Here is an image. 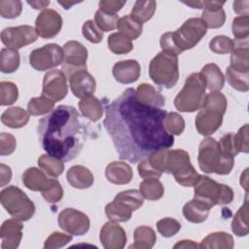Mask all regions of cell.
<instances>
[{"mask_svg": "<svg viewBox=\"0 0 249 249\" xmlns=\"http://www.w3.org/2000/svg\"><path fill=\"white\" fill-rule=\"evenodd\" d=\"M58 4H60L61 6H63L64 7V9H69V8H71L73 5H75V4H77V2H66V1H58Z\"/></svg>", "mask_w": 249, "mask_h": 249, "instance_id": "cell-62", "label": "cell"}, {"mask_svg": "<svg viewBox=\"0 0 249 249\" xmlns=\"http://www.w3.org/2000/svg\"><path fill=\"white\" fill-rule=\"evenodd\" d=\"M79 109L82 115L91 122H97L103 115V106L100 100L92 94L81 99Z\"/></svg>", "mask_w": 249, "mask_h": 249, "instance_id": "cell-30", "label": "cell"}, {"mask_svg": "<svg viewBox=\"0 0 249 249\" xmlns=\"http://www.w3.org/2000/svg\"><path fill=\"white\" fill-rule=\"evenodd\" d=\"M199 245L196 244L195 241L193 240H187V239H184V240H180L179 242H177L173 248H198Z\"/></svg>", "mask_w": 249, "mask_h": 249, "instance_id": "cell-59", "label": "cell"}, {"mask_svg": "<svg viewBox=\"0 0 249 249\" xmlns=\"http://www.w3.org/2000/svg\"><path fill=\"white\" fill-rule=\"evenodd\" d=\"M227 98L220 91H211L203 99L201 110L196 117V127L199 134H213L222 124L227 110Z\"/></svg>", "mask_w": 249, "mask_h": 249, "instance_id": "cell-3", "label": "cell"}, {"mask_svg": "<svg viewBox=\"0 0 249 249\" xmlns=\"http://www.w3.org/2000/svg\"><path fill=\"white\" fill-rule=\"evenodd\" d=\"M27 4L30 5L31 7H33V9H35V10H42V9L45 10V8L49 6L50 1L49 0H47V1H27Z\"/></svg>", "mask_w": 249, "mask_h": 249, "instance_id": "cell-60", "label": "cell"}, {"mask_svg": "<svg viewBox=\"0 0 249 249\" xmlns=\"http://www.w3.org/2000/svg\"><path fill=\"white\" fill-rule=\"evenodd\" d=\"M58 226L72 235H84L89 230V217L82 211L74 208L63 209L57 217Z\"/></svg>", "mask_w": 249, "mask_h": 249, "instance_id": "cell-13", "label": "cell"}, {"mask_svg": "<svg viewBox=\"0 0 249 249\" xmlns=\"http://www.w3.org/2000/svg\"><path fill=\"white\" fill-rule=\"evenodd\" d=\"M12 178V169L10 166L0 163V186L4 187L7 185Z\"/></svg>", "mask_w": 249, "mask_h": 249, "instance_id": "cell-57", "label": "cell"}, {"mask_svg": "<svg viewBox=\"0 0 249 249\" xmlns=\"http://www.w3.org/2000/svg\"><path fill=\"white\" fill-rule=\"evenodd\" d=\"M105 214L115 222H126L131 218L132 210L120 201L113 200L105 206Z\"/></svg>", "mask_w": 249, "mask_h": 249, "instance_id": "cell-40", "label": "cell"}, {"mask_svg": "<svg viewBox=\"0 0 249 249\" xmlns=\"http://www.w3.org/2000/svg\"><path fill=\"white\" fill-rule=\"evenodd\" d=\"M156 8V1H136L129 16L137 21L144 23L152 18Z\"/></svg>", "mask_w": 249, "mask_h": 249, "instance_id": "cell-36", "label": "cell"}, {"mask_svg": "<svg viewBox=\"0 0 249 249\" xmlns=\"http://www.w3.org/2000/svg\"><path fill=\"white\" fill-rule=\"evenodd\" d=\"M210 208L198 199L193 198L183 207V215L191 223L199 224L204 222L209 214Z\"/></svg>", "mask_w": 249, "mask_h": 249, "instance_id": "cell-26", "label": "cell"}, {"mask_svg": "<svg viewBox=\"0 0 249 249\" xmlns=\"http://www.w3.org/2000/svg\"><path fill=\"white\" fill-rule=\"evenodd\" d=\"M206 30L207 28L200 18H191L172 32L173 40L180 53L194 48L204 37Z\"/></svg>", "mask_w": 249, "mask_h": 249, "instance_id": "cell-10", "label": "cell"}, {"mask_svg": "<svg viewBox=\"0 0 249 249\" xmlns=\"http://www.w3.org/2000/svg\"><path fill=\"white\" fill-rule=\"evenodd\" d=\"M206 84V88L211 91H219L225 84V76L215 63L204 65L200 71Z\"/></svg>", "mask_w": 249, "mask_h": 249, "instance_id": "cell-28", "label": "cell"}, {"mask_svg": "<svg viewBox=\"0 0 249 249\" xmlns=\"http://www.w3.org/2000/svg\"><path fill=\"white\" fill-rule=\"evenodd\" d=\"M38 34L30 25H19L15 27H7L1 32L2 43L11 49L18 50L37 40Z\"/></svg>", "mask_w": 249, "mask_h": 249, "instance_id": "cell-14", "label": "cell"}, {"mask_svg": "<svg viewBox=\"0 0 249 249\" xmlns=\"http://www.w3.org/2000/svg\"><path fill=\"white\" fill-rule=\"evenodd\" d=\"M38 165L45 173L53 178H56L59 175H61L64 170L63 160L52 157L48 154L42 155L38 159Z\"/></svg>", "mask_w": 249, "mask_h": 249, "instance_id": "cell-37", "label": "cell"}, {"mask_svg": "<svg viewBox=\"0 0 249 249\" xmlns=\"http://www.w3.org/2000/svg\"><path fill=\"white\" fill-rule=\"evenodd\" d=\"M62 27L61 16L53 9L43 10L35 20V30L37 34L45 39L56 36Z\"/></svg>", "mask_w": 249, "mask_h": 249, "instance_id": "cell-17", "label": "cell"}, {"mask_svg": "<svg viewBox=\"0 0 249 249\" xmlns=\"http://www.w3.org/2000/svg\"><path fill=\"white\" fill-rule=\"evenodd\" d=\"M224 1H201V19L206 28H220L226 21V13L223 9Z\"/></svg>", "mask_w": 249, "mask_h": 249, "instance_id": "cell-21", "label": "cell"}, {"mask_svg": "<svg viewBox=\"0 0 249 249\" xmlns=\"http://www.w3.org/2000/svg\"><path fill=\"white\" fill-rule=\"evenodd\" d=\"M22 183L31 191L41 192L44 199L50 203H56L63 196L60 183L37 167H29L23 172Z\"/></svg>", "mask_w": 249, "mask_h": 249, "instance_id": "cell-7", "label": "cell"}, {"mask_svg": "<svg viewBox=\"0 0 249 249\" xmlns=\"http://www.w3.org/2000/svg\"><path fill=\"white\" fill-rule=\"evenodd\" d=\"M63 58V49L57 44L51 43L33 50L29 54V63L35 70L46 71L60 65Z\"/></svg>", "mask_w": 249, "mask_h": 249, "instance_id": "cell-11", "label": "cell"}, {"mask_svg": "<svg viewBox=\"0 0 249 249\" xmlns=\"http://www.w3.org/2000/svg\"><path fill=\"white\" fill-rule=\"evenodd\" d=\"M54 101L47 96L41 95L38 97H32L27 105V111L32 116H42L49 114L53 110Z\"/></svg>", "mask_w": 249, "mask_h": 249, "instance_id": "cell-42", "label": "cell"}, {"mask_svg": "<svg viewBox=\"0 0 249 249\" xmlns=\"http://www.w3.org/2000/svg\"><path fill=\"white\" fill-rule=\"evenodd\" d=\"M119 32L123 33L129 40L137 39L142 33V23L131 18L129 15L124 16L119 19L118 22Z\"/></svg>", "mask_w": 249, "mask_h": 249, "instance_id": "cell-38", "label": "cell"}, {"mask_svg": "<svg viewBox=\"0 0 249 249\" xmlns=\"http://www.w3.org/2000/svg\"><path fill=\"white\" fill-rule=\"evenodd\" d=\"M206 84L201 73H193L185 81L183 89L174 99V106L180 112H195L201 108Z\"/></svg>", "mask_w": 249, "mask_h": 249, "instance_id": "cell-5", "label": "cell"}, {"mask_svg": "<svg viewBox=\"0 0 249 249\" xmlns=\"http://www.w3.org/2000/svg\"><path fill=\"white\" fill-rule=\"evenodd\" d=\"M139 192L144 198L149 200H158L162 197L164 188L157 178L144 179L139 185Z\"/></svg>", "mask_w": 249, "mask_h": 249, "instance_id": "cell-34", "label": "cell"}, {"mask_svg": "<svg viewBox=\"0 0 249 249\" xmlns=\"http://www.w3.org/2000/svg\"><path fill=\"white\" fill-rule=\"evenodd\" d=\"M226 80L230 86L242 92H246L249 89V72H240L228 67L226 71Z\"/></svg>", "mask_w": 249, "mask_h": 249, "instance_id": "cell-41", "label": "cell"}, {"mask_svg": "<svg viewBox=\"0 0 249 249\" xmlns=\"http://www.w3.org/2000/svg\"><path fill=\"white\" fill-rule=\"evenodd\" d=\"M0 202L15 219L28 221L35 213V205L27 195L16 186H9L0 193Z\"/></svg>", "mask_w": 249, "mask_h": 249, "instance_id": "cell-9", "label": "cell"}, {"mask_svg": "<svg viewBox=\"0 0 249 249\" xmlns=\"http://www.w3.org/2000/svg\"><path fill=\"white\" fill-rule=\"evenodd\" d=\"M45 152L63 161L74 160L82 151L87 129L73 106L59 105L41 119L37 127Z\"/></svg>", "mask_w": 249, "mask_h": 249, "instance_id": "cell-2", "label": "cell"}, {"mask_svg": "<svg viewBox=\"0 0 249 249\" xmlns=\"http://www.w3.org/2000/svg\"><path fill=\"white\" fill-rule=\"evenodd\" d=\"M62 72L67 78L80 70H87L88 50L78 41H68L63 46Z\"/></svg>", "mask_w": 249, "mask_h": 249, "instance_id": "cell-12", "label": "cell"}, {"mask_svg": "<svg viewBox=\"0 0 249 249\" xmlns=\"http://www.w3.org/2000/svg\"><path fill=\"white\" fill-rule=\"evenodd\" d=\"M83 36L93 44H98L102 41L103 31L95 24L92 19H89L84 22L82 27Z\"/></svg>", "mask_w": 249, "mask_h": 249, "instance_id": "cell-50", "label": "cell"}, {"mask_svg": "<svg viewBox=\"0 0 249 249\" xmlns=\"http://www.w3.org/2000/svg\"><path fill=\"white\" fill-rule=\"evenodd\" d=\"M108 48L116 54H124L132 51L133 45L131 40L121 32L112 33L107 39Z\"/></svg>", "mask_w": 249, "mask_h": 249, "instance_id": "cell-39", "label": "cell"}, {"mask_svg": "<svg viewBox=\"0 0 249 249\" xmlns=\"http://www.w3.org/2000/svg\"><path fill=\"white\" fill-rule=\"evenodd\" d=\"M22 11V3L19 0H1L0 15L4 18H16Z\"/></svg>", "mask_w": 249, "mask_h": 249, "instance_id": "cell-48", "label": "cell"}, {"mask_svg": "<svg viewBox=\"0 0 249 249\" xmlns=\"http://www.w3.org/2000/svg\"><path fill=\"white\" fill-rule=\"evenodd\" d=\"M99 238L106 249H122L126 243L124 230L115 221H109L102 226Z\"/></svg>", "mask_w": 249, "mask_h": 249, "instance_id": "cell-18", "label": "cell"}, {"mask_svg": "<svg viewBox=\"0 0 249 249\" xmlns=\"http://www.w3.org/2000/svg\"><path fill=\"white\" fill-rule=\"evenodd\" d=\"M234 246L233 237L225 231L212 232L205 236L200 244V248H213V249H231Z\"/></svg>", "mask_w": 249, "mask_h": 249, "instance_id": "cell-31", "label": "cell"}, {"mask_svg": "<svg viewBox=\"0 0 249 249\" xmlns=\"http://www.w3.org/2000/svg\"><path fill=\"white\" fill-rule=\"evenodd\" d=\"M112 73L117 82L127 85L138 80L141 73V67L137 60H121L114 64Z\"/></svg>", "mask_w": 249, "mask_h": 249, "instance_id": "cell-22", "label": "cell"}, {"mask_svg": "<svg viewBox=\"0 0 249 249\" xmlns=\"http://www.w3.org/2000/svg\"><path fill=\"white\" fill-rule=\"evenodd\" d=\"M137 99L145 105L160 108L164 106V97L156 89L149 84H141L136 89Z\"/></svg>", "mask_w": 249, "mask_h": 249, "instance_id": "cell-27", "label": "cell"}, {"mask_svg": "<svg viewBox=\"0 0 249 249\" xmlns=\"http://www.w3.org/2000/svg\"><path fill=\"white\" fill-rule=\"evenodd\" d=\"M66 76L61 70H51L47 72L43 79L42 95L49 97L54 102L63 99L68 92Z\"/></svg>", "mask_w": 249, "mask_h": 249, "instance_id": "cell-16", "label": "cell"}, {"mask_svg": "<svg viewBox=\"0 0 249 249\" xmlns=\"http://www.w3.org/2000/svg\"><path fill=\"white\" fill-rule=\"evenodd\" d=\"M29 113L21 107H11L5 110L1 116V122L11 128L24 126L29 121Z\"/></svg>", "mask_w": 249, "mask_h": 249, "instance_id": "cell-29", "label": "cell"}, {"mask_svg": "<svg viewBox=\"0 0 249 249\" xmlns=\"http://www.w3.org/2000/svg\"><path fill=\"white\" fill-rule=\"evenodd\" d=\"M114 200L123 202L127 207H129L133 212V211L139 209L143 205L144 197L141 195V193L137 190H127V191L119 193L115 196Z\"/></svg>", "mask_w": 249, "mask_h": 249, "instance_id": "cell-43", "label": "cell"}, {"mask_svg": "<svg viewBox=\"0 0 249 249\" xmlns=\"http://www.w3.org/2000/svg\"><path fill=\"white\" fill-rule=\"evenodd\" d=\"M221 160L219 142L212 137L204 138L198 147L197 161L199 168L205 173H215Z\"/></svg>", "mask_w": 249, "mask_h": 249, "instance_id": "cell-15", "label": "cell"}, {"mask_svg": "<svg viewBox=\"0 0 249 249\" xmlns=\"http://www.w3.org/2000/svg\"><path fill=\"white\" fill-rule=\"evenodd\" d=\"M240 184L245 189V191L247 193V187H248V168H246L243 171L242 175L240 176Z\"/></svg>", "mask_w": 249, "mask_h": 249, "instance_id": "cell-61", "label": "cell"}, {"mask_svg": "<svg viewBox=\"0 0 249 249\" xmlns=\"http://www.w3.org/2000/svg\"><path fill=\"white\" fill-rule=\"evenodd\" d=\"M233 11L240 16H248L249 13V1L244 0V1H234L232 3Z\"/></svg>", "mask_w": 249, "mask_h": 249, "instance_id": "cell-58", "label": "cell"}, {"mask_svg": "<svg viewBox=\"0 0 249 249\" xmlns=\"http://www.w3.org/2000/svg\"><path fill=\"white\" fill-rule=\"evenodd\" d=\"M234 145L238 153H248L249 144H248V124H245L241 126L237 133L234 134Z\"/></svg>", "mask_w": 249, "mask_h": 249, "instance_id": "cell-54", "label": "cell"}, {"mask_svg": "<svg viewBox=\"0 0 249 249\" xmlns=\"http://www.w3.org/2000/svg\"><path fill=\"white\" fill-rule=\"evenodd\" d=\"M149 76L158 86L173 88L179 79L177 55L164 51L159 53L150 62Z\"/></svg>", "mask_w": 249, "mask_h": 249, "instance_id": "cell-4", "label": "cell"}, {"mask_svg": "<svg viewBox=\"0 0 249 249\" xmlns=\"http://www.w3.org/2000/svg\"><path fill=\"white\" fill-rule=\"evenodd\" d=\"M20 58L18 50L3 48L0 52V70L3 73H13L19 67Z\"/></svg>", "mask_w": 249, "mask_h": 249, "instance_id": "cell-35", "label": "cell"}, {"mask_svg": "<svg viewBox=\"0 0 249 249\" xmlns=\"http://www.w3.org/2000/svg\"><path fill=\"white\" fill-rule=\"evenodd\" d=\"M163 172L173 174L176 182L184 187H193L199 174L191 163L190 156L185 150H167Z\"/></svg>", "mask_w": 249, "mask_h": 249, "instance_id": "cell-6", "label": "cell"}, {"mask_svg": "<svg viewBox=\"0 0 249 249\" xmlns=\"http://www.w3.org/2000/svg\"><path fill=\"white\" fill-rule=\"evenodd\" d=\"M68 79L71 91L78 98L82 99L86 96L91 95L95 91V80L87 70L77 71Z\"/></svg>", "mask_w": 249, "mask_h": 249, "instance_id": "cell-20", "label": "cell"}, {"mask_svg": "<svg viewBox=\"0 0 249 249\" xmlns=\"http://www.w3.org/2000/svg\"><path fill=\"white\" fill-rule=\"evenodd\" d=\"M166 114L165 110L142 104L132 88L107 104L103 124L119 158L134 163L172 147L174 137L163 125Z\"/></svg>", "mask_w": 249, "mask_h": 249, "instance_id": "cell-1", "label": "cell"}, {"mask_svg": "<svg viewBox=\"0 0 249 249\" xmlns=\"http://www.w3.org/2000/svg\"><path fill=\"white\" fill-rule=\"evenodd\" d=\"M17 147V140L14 135L6 132L0 133V155L9 156L14 153Z\"/></svg>", "mask_w": 249, "mask_h": 249, "instance_id": "cell-53", "label": "cell"}, {"mask_svg": "<svg viewBox=\"0 0 249 249\" xmlns=\"http://www.w3.org/2000/svg\"><path fill=\"white\" fill-rule=\"evenodd\" d=\"M157 229L163 237H171L180 231L181 224L173 218L166 217L158 221Z\"/></svg>", "mask_w": 249, "mask_h": 249, "instance_id": "cell-49", "label": "cell"}, {"mask_svg": "<svg viewBox=\"0 0 249 249\" xmlns=\"http://www.w3.org/2000/svg\"><path fill=\"white\" fill-rule=\"evenodd\" d=\"M231 30L235 39H247L249 36V17L240 16L234 18Z\"/></svg>", "mask_w": 249, "mask_h": 249, "instance_id": "cell-51", "label": "cell"}, {"mask_svg": "<svg viewBox=\"0 0 249 249\" xmlns=\"http://www.w3.org/2000/svg\"><path fill=\"white\" fill-rule=\"evenodd\" d=\"M18 97V87L12 82L0 83V103L2 106L12 105Z\"/></svg>", "mask_w": 249, "mask_h": 249, "instance_id": "cell-47", "label": "cell"}, {"mask_svg": "<svg viewBox=\"0 0 249 249\" xmlns=\"http://www.w3.org/2000/svg\"><path fill=\"white\" fill-rule=\"evenodd\" d=\"M138 173L139 175L144 178V179H148V178H157L159 179L161 176V172L155 169L149 162L148 159L145 158L143 159L139 163H138Z\"/></svg>", "mask_w": 249, "mask_h": 249, "instance_id": "cell-55", "label": "cell"}, {"mask_svg": "<svg viewBox=\"0 0 249 249\" xmlns=\"http://www.w3.org/2000/svg\"><path fill=\"white\" fill-rule=\"evenodd\" d=\"M23 226L18 219L6 220L0 230L1 249H16L18 247L22 237Z\"/></svg>", "mask_w": 249, "mask_h": 249, "instance_id": "cell-19", "label": "cell"}, {"mask_svg": "<svg viewBox=\"0 0 249 249\" xmlns=\"http://www.w3.org/2000/svg\"><path fill=\"white\" fill-rule=\"evenodd\" d=\"M231 231L233 233L237 236H245L249 232V228H248V202H247V193H246V197L244 200V203L235 215L232 218L231 221Z\"/></svg>", "mask_w": 249, "mask_h": 249, "instance_id": "cell-33", "label": "cell"}, {"mask_svg": "<svg viewBox=\"0 0 249 249\" xmlns=\"http://www.w3.org/2000/svg\"><path fill=\"white\" fill-rule=\"evenodd\" d=\"M210 50L218 54H225L231 53L234 49V42L230 37L225 35H218L212 38L209 43Z\"/></svg>", "mask_w": 249, "mask_h": 249, "instance_id": "cell-46", "label": "cell"}, {"mask_svg": "<svg viewBox=\"0 0 249 249\" xmlns=\"http://www.w3.org/2000/svg\"><path fill=\"white\" fill-rule=\"evenodd\" d=\"M194 187V198L200 200L210 209L216 204L231 203L234 196L231 187L217 183L215 180L204 175H199Z\"/></svg>", "mask_w": 249, "mask_h": 249, "instance_id": "cell-8", "label": "cell"}, {"mask_svg": "<svg viewBox=\"0 0 249 249\" xmlns=\"http://www.w3.org/2000/svg\"><path fill=\"white\" fill-rule=\"evenodd\" d=\"M165 130L172 135H180L185 128V121L181 115L175 112L167 113L163 120Z\"/></svg>", "mask_w": 249, "mask_h": 249, "instance_id": "cell-45", "label": "cell"}, {"mask_svg": "<svg viewBox=\"0 0 249 249\" xmlns=\"http://www.w3.org/2000/svg\"><path fill=\"white\" fill-rule=\"evenodd\" d=\"M119 16L98 9L94 15V22L102 31H111L118 27Z\"/></svg>", "mask_w": 249, "mask_h": 249, "instance_id": "cell-44", "label": "cell"}, {"mask_svg": "<svg viewBox=\"0 0 249 249\" xmlns=\"http://www.w3.org/2000/svg\"><path fill=\"white\" fill-rule=\"evenodd\" d=\"M66 178L68 183L75 189H88L94 182L91 171L83 165H73L67 171Z\"/></svg>", "mask_w": 249, "mask_h": 249, "instance_id": "cell-25", "label": "cell"}, {"mask_svg": "<svg viewBox=\"0 0 249 249\" xmlns=\"http://www.w3.org/2000/svg\"><path fill=\"white\" fill-rule=\"evenodd\" d=\"M105 176L113 184L125 185L131 181L133 171L131 166L124 161H112L106 166Z\"/></svg>", "mask_w": 249, "mask_h": 249, "instance_id": "cell-23", "label": "cell"}, {"mask_svg": "<svg viewBox=\"0 0 249 249\" xmlns=\"http://www.w3.org/2000/svg\"><path fill=\"white\" fill-rule=\"evenodd\" d=\"M134 242L129 245V248L136 249H151L157 240L155 231L147 226H140L135 229L133 233Z\"/></svg>", "mask_w": 249, "mask_h": 249, "instance_id": "cell-32", "label": "cell"}, {"mask_svg": "<svg viewBox=\"0 0 249 249\" xmlns=\"http://www.w3.org/2000/svg\"><path fill=\"white\" fill-rule=\"evenodd\" d=\"M125 0H102L99 2V9L110 14H117V12H119L125 5Z\"/></svg>", "mask_w": 249, "mask_h": 249, "instance_id": "cell-56", "label": "cell"}, {"mask_svg": "<svg viewBox=\"0 0 249 249\" xmlns=\"http://www.w3.org/2000/svg\"><path fill=\"white\" fill-rule=\"evenodd\" d=\"M71 240H72V234L54 231L45 240L44 248H47V249L60 248L65 246Z\"/></svg>", "mask_w": 249, "mask_h": 249, "instance_id": "cell-52", "label": "cell"}, {"mask_svg": "<svg viewBox=\"0 0 249 249\" xmlns=\"http://www.w3.org/2000/svg\"><path fill=\"white\" fill-rule=\"evenodd\" d=\"M234 49L231 55V65L232 69L240 72H249V49L247 39H235Z\"/></svg>", "mask_w": 249, "mask_h": 249, "instance_id": "cell-24", "label": "cell"}]
</instances>
